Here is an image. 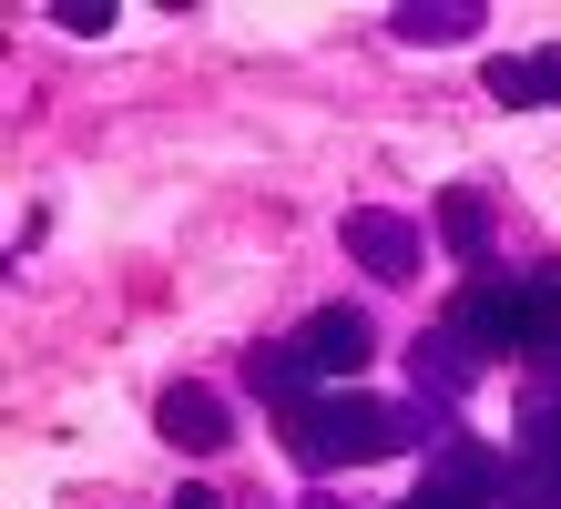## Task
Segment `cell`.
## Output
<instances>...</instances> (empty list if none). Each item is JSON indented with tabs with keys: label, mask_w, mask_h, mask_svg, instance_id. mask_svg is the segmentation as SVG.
Wrapping results in <instances>:
<instances>
[{
	"label": "cell",
	"mask_w": 561,
	"mask_h": 509,
	"mask_svg": "<svg viewBox=\"0 0 561 509\" xmlns=\"http://www.w3.org/2000/svg\"><path fill=\"white\" fill-rule=\"evenodd\" d=\"M286 449L296 468H357V459L409 449V418H388L378 397H307V407H286Z\"/></svg>",
	"instance_id": "6da1fadb"
},
{
	"label": "cell",
	"mask_w": 561,
	"mask_h": 509,
	"mask_svg": "<svg viewBox=\"0 0 561 509\" xmlns=\"http://www.w3.org/2000/svg\"><path fill=\"white\" fill-rule=\"evenodd\" d=\"M153 428H163V449H184V459H215L225 438H236V407H225L205 378H174L153 397Z\"/></svg>",
	"instance_id": "7a4b0ae2"
},
{
	"label": "cell",
	"mask_w": 561,
	"mask_h": 509,
	"mask_svg": "<svg viewBox=\"0 0 561 509\" xmlns=\"http://www.w3.org/2000/svg\"><path fill=\"white\" fill-rule=\"evenodd\" d=\"M337 234H347V255L368 265V276H388V286H409V276H419V255H428V245H419V224H409V215H388V204H357Z\"/></svg>",
	"instance_id": "3957f363"
},
{
	"label": "cell",
	"mask_w": 561,
	"mask_h": 509,
	"mask_svg": "<svg viewBox=\"0 0 561 509\" xmlns=\"http://www.w3.org/2000/svg\"><path fill=\"white\" fill-rule=\"evenodd\" d=\"M368 357H378V326L357 316V305H327V316L307 326V367L317 378H357Z\"/></svg>",
	"instance_id": "277c9868"
},
{
	"label": "cell",
	"mask_w": 561,
	"mask_h": 509,
	"mask_svg": "<svg viewBox=\"0 0 561 509\" xmlns=\"http://www.w3.org/2000/svg\"><path fill=\"white\" fill-rule=\"evenodd\" d=\"M388 31H399V42H470L480 31V0H399V11H388Z\"/></svg>",
	"instance_id": "5b68a950"
},
{
	"label": "cell",
	"mask_w": 561,
	"mask_h": 509,
	"mask_svg": "<svg viewBox=\"0 0 561 509\" xmlns=\"http://www.w3.org/2000/svg\"><path fill=\"white\" fill-rule=\"evenodd\" d=\"M561 82H551V51H531V61H490V102H511V113H531V102H551Z\"/></svg>",
	"instance_id": "8992f818"
},
{
	"label": "cell",
	"mask_w": 561,
	"mask_h": 509,
	"mask_svg": "<svg viewBox=\"0 0 561 509\" xmlns=\"http://www.w3.org/2000/svg\"><path fill=\"white\" fill-rule=\"evenodd\" d=\"M439 234H449L459 255H480V245H490V204H480L470 184H459V194H439Z\"/></svg>",
	"instance_id": "52a82bcc"
},
{
	"label": "cell",
	"mask_w": 561,
	"mask_h": 509,
	"mask_svg": "<svg viewBox=\"0 0 561 509\" xmlns=\"http://www.w3.org/2000/svg\"><path fill=\"white\" fill-rule=\"evenodd\" d=\"M520 459H551L561 468V407H541V397L520 407Z\"/></svg>",
	"instance_id": "ba28073f"
},
{
	"label": "cell",
	"mask_w": 561,
	"mask_h": 509,
	"mask_svg": "<svg viewBox=\"0 0 561 509\" xmlns=\"http://www.w3.org/2000/svg\"><path fill=\"white\" fill-rule=\"evenodd\" d=\"M245 378L266 387V397H286V407H307V397H296V347H255V367H245Z\"/></svg>",
	"instance_id": "9c48e42d"
},
{
	"label": "cell",
	"mask_w": 561,
	"mask_h": 509,
	"mask_svg": "<svg viewBox=\"0 0 561 509\" xmlns=\"http://www.w3.org/2000/svg\"><path fill=\"white\" fill-rule=\"evenodd\" d=\"M51 31H72V42H103V31H113V0H51Z\"/></svg>",
	"instance_id": "30bf717a"
},
{
	"label": "cell",
	"mask_w": 561,
	"mask_h": 509,
	"mask_svg": "<svg viewBox=\"0 0 561 509\" xmlns=\"http://www.w3.org/2000/svg\"><path fill=\"white\" fill-rule=\"evenodd\" d=\"M531 286V305H541V326H561V265H541V276H520Z\"/></svg>",
	"instance_id": "8fae6325"
},
{
	"label": "cell",
	"mask_w": 561,
	"mask_h": 509,
	"mask_svg": "<svg viewBox=\"0 0 561 509\" xmlns=\"http://www.w3.org/2000/svg\"><path fill=\"white\" fill-rule=\"evenodd\" d=\"M174 509H225V499H215L205 479H184V489H174Z\"/></svg>",
	"instance_id": "7c38bea8"
}]
</instances>
